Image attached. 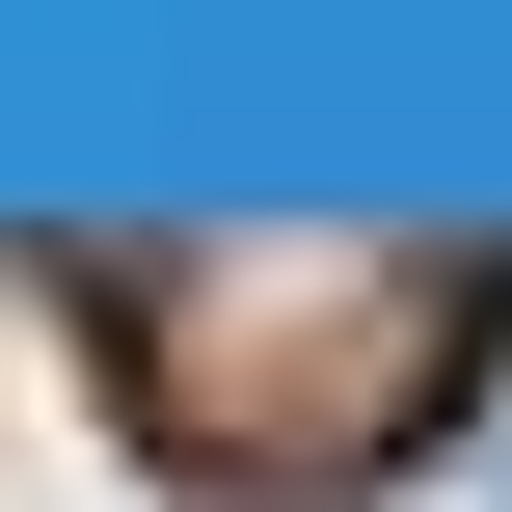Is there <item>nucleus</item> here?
Here are the masks:
<instances>
[{
	"instance_id": "nucleus-1",
	"label": "nucleus",
	"mask_w": 512,
	"mask_h": 512,
	"mask_svg": "<svg viewBox=\"0 0 512 512\" xmlns=\"http://www.w3.org/2000/svg\"><path fill=\"white\" fill-rule=\"evenodd\" d=\"M108 351H135V405L216 486H351V459H405L459 405L486 270L459 243H135L108 270Z\"/></svg>"
}]
</instances>
